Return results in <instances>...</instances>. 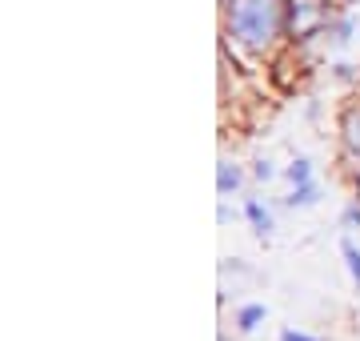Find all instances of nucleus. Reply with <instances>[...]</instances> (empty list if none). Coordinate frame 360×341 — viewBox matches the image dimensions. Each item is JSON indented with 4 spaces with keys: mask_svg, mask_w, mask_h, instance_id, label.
<instances>
[{
    "mask_svg": "<svg viewBox=\"0 0 360 341\" xmlns=\"http://www.w3.org/2000/svg\"><path fill=\"white\" fill-rule=\"evenodd\" d=\"M260 321H264V305H245V309L236 314V326L245 329V333H252Z\"/></svg>",
    "mask_w": 360,
    "mask_h": 341,
    "instance_id": "6",
    "label": "nucleus"
},
{
    "mask_svg": "<svg viewBox=\"0 0 360 341\" xmlns=\"http://www.w3.org/2000/svg\"><path fill=\"white\" fill-rule=\"evenodd\" d=\"M245 213H248V221L257 225V233H260V237H269V233H272V213L264 209L260 201H248V205H245Z\"/></svg>",
    "mask_w": 360,
    "mask_h": 341,
    "instance_id": "4",
    "label": "nucleus"
},
{
    "mask_svg": "<svg viewBox=\"0 0 360 341\" xmlns=\"http://www.w3.org/2000/svg\"><path fill=\"white\" fill-rule=\"evenodd\" d=\"M324 25H328V4H324V0H288V4H284V28H288L296 40L321 32Z\"/></svg>",
    "mask_w": 360,
    "mask_h": 341,
    "instance_id": "2",
    "label": "nucleus"
},
{
    "mask_svg": "<svg viewBox=\"0 0 360 341\" xmlns=\"http://www.w3.org/2000/svg\"><path fill=\"white\" fill-rule=\"evenodd\" d=\"M340 221H345L348 229H360V205H348V209H345V217H340Z\"/></svg>",
    "mask_w": 360,
    "mask_h": 341,
    "instance_id": "10",
    "label": "nucleus"
},
{
    "mask_svg": "<svg viewBox=\"0 0 360 341\" xmlns=\"http://www.w3.org/2000/svg\"><path fill=\"white\" fill-rule=\"evenodd\" d=\"M288 181H292V185L312 181V161H309V157H296L292 165H288Z\"/></svg>",
    "mask_w": 360,
    "mask_h": 341,
    "instance_id": "7",
    "label": "nucleus"
},
{
    "mask_svg": "<svg viewBox=\"0 0 360 341\" xmlns=\"http://www.w3.org/2000/svg\"><path fill=\"white\" fill-rule=\"evenodd\" d=\"M281 341H321V337H309V333H296V329H284Z\"/></svg>",
    "mask_w": 360,
    "mask_h": 341,
    "instance_id": "13",
    "label": "nucleus"
},
{
    "mask_svg": "<svg viewBox=\"0 0 360 341\" xmlns=\"http://www.w3.org/2000/svg\"><path fill=\"white\" fill-rule=\"evenodd\" d=\"M345 129H348V144H352V149H360V113H348Z\"/></svg>",
    "mask_w": 360,
    "mask_h": 341,
    "instance_id": "9",
    "label": "nucleus"
},
{
    "mask_svg": "<svg viewBox=\"0 0 360 341\" xmlns=\"http://www.w3.org/2000/svg\"><path fill=\"white\" fill-rule=\"evenodd\" d=\"M316 197H321V189L312 181H304V185L292 189V197H284V205H288V209H309V205H316Z\"/></svg>",
    "mask_w": 360,
    "mask_h": 341,
    "instance_id": "3",
    "label": "nucleus"
},
{
    "mask_svg": "<svg viewBox=\"0 0 360 341\" xmlns=\"http://www.w3.org/2000/svg\"><path fill=\"white\" fill-rule=\"evenodd\" d=\"M252 173H257V181H272V177H276V169H272L269 161H257V169Z\"/></svg>",
    "mask_w": 360,
    "mask_h": 341,
    "instance_id": "12",
    "label": "nucleus"
},
{
    "mask_svg": "<svg viewBox=\"0 0 360 341\" xmlns=\"http://www.w3.org/2000/svg\"><path fill=\"white\" fill-rule=\"evenodd\" d=\"M284 28V4L281 0H232L229 32L248 53H264Z\"/></svg>",
    "mask_w": 360,
    "mask_h": 341,
    "instance_id": "1",
    "label": "nucleus"
},
{
    "mask_svg": "<svg viewBox=\"0 0 360 341\" xmlns=\"http://www.w3.org/2000/svg\"><path fill=\"white\" fill-rule=\"evenodd\" d=\"M356 189H360V177H356Z\"/></svg>",
    "mask_w": 360,
    "mask_h": 341,
    "instance_id": "14",
    "label": "nucleus"
},
{
    "mask_svg": "<svg viewBox=\"0 0 360 341\" xmlns=\"http://www.w3.org/2000/svg\"><path fill=\"white\" fill-rule=\"evenodd\" d=\"M240 185V169L236 165H229V161H220V169H217V189L220 193H232Z\"/></svg>",
    "mask_w": 360,
    "mask_h": 341,
    "instance_id": "5",
    "label": "nucleus"
},
{
    "mask_svg": "<svg viewBox=\"0 0 360 341\" xmlns=\"http://www.w3.org/2000/svg\"><path fill=\"white\" fill-rule=\"evenodd\" d=\"M348 37H352V20H340V25H336V44H348Z\"/></svg>",
    "mask_w": 360,
    "mask_h": 341,
    "instance_id": "11",
    "label": "nucleus"
},
{
    "mask_svg": "<svg viewBox=\"0 0 360 341\" xmlns=\"http://www.w3.org/2000/svg\"><path fill=\"white\" fill-rule=\"evenodd\" d=\"M340 253H345V261H348V273H352V281L360 285V249L352 245V241H345V245H340Z\"/></svg>",
    "mask_w": 360,
    "mask_h": 341,
    "instance_id": "8",
    "label": "nucleus"
}]
</instances>
